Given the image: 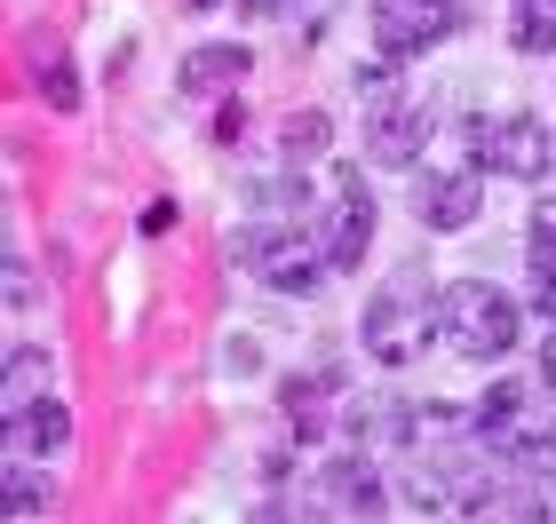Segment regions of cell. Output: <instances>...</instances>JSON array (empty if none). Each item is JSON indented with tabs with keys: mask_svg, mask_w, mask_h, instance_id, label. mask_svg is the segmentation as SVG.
<instances>
[{
	"mask_svg": "<svg viewBox=\"0 0 556 524\" xmlns=\"http://www.w3.org/2000/svg\"><path fill=\"white\" fill-rule=\"evenodd\" d=\"M191 9H223V0H191Z\"/></svg>",
	"mask_w": 556,
	"mask_h": 524,
	"instance_id": "28",
	"label": "cell"
},
{
	"mask_svg": "<svg viewBox=\"0 0 556 524\" xmlns=\"http://www.w3.org/2000/svg\"><path fill=\"white\" fill-rule=\"evenodd\" d=\"M533 310L556 318V263H533Z\"/></svg>",
	"mask_w": 556,
	"mask_h": 524,
	"instance_id": "23",
	"label": "cell"
},
{
	"mask_svg": "<svg viewBox=\"0 0 556 524\" xmlns=\"http://www.w3.org/2000/svg\"><path fill=\"white\" fill-rule=\"evenodd\" d=\"M33 88H40V95H48L56 112H72V104H80V80H72L64 48H56V56H40V64H33Z\"/></svg>",
	"mask_w": 556,
	"mask_h": 524,
	"instance_id": "18",
	"label": "cell"
},
{
	"mask_svg": "<svg viewBox=\"0 0 556 524\" xmlns=\"http://www.w3.org/2000/svg\"><path fill=\"white\" fill-rule=\"evenodd\" d=\"M247 136V104H223L215 112V143H239Z\"/></svg>",
	"mask_w": 556,
	"mask_h": 524,
	"instance_id": "24",
	"label": "cell"
},
{
	"mask_svg": "<svg viewBox=\"0 0 556 524\" xmlns=\"http://www.w3.org/2000/svg\"><path fill=\"white\" fill-rule=\"evenodd\" d=\"M318 246H326L334 270H366V255H374V183H366V167L334 175V215L318 222Z\"/></svg>",
	"mask_w": 556,
	"mask_h": 524,
	"instance_id": "3",
	"label": "cell"
},
{
	"mask_svg": "<svg viewBox=\"0 0 556 524\" xmlns=\"http://www.w3.org/2000/svg\"><path fill=\"white\" fill-rule=\"evenodd\" d=\"M239 9H247V16H278L287 0H239Z\"/></svg>",
	"mask_w": 556,
	"mask_h": 524,
	"instance_id": "27",
	"label": "cell"
},
{
	"mask_svg": "<svg viewBox=\"0 0 556 524\" xmlns=\"http://www.w3.org/2000/svg\"><path fill=\"white\" fill-rule=\"evenodd\" d=\"M477 207H485V183H477L469 167H453V175H421V183H414V215H421V231H469Z\"/></svg>",
	"mask_w": 556,
	"mask_h": 524,
	"instance_id": "7",
	"label": "cell"
},
{
	"mask_svg": "<svg viewBox=\"0 0 556 524\" xmlns=\"http://www.w3.org/2000/svg\"><path fill=\"white\" fill-rule=\"evenodd\" d=\"M318 501L334 509V516H382V509H390V485H382V469L366 461V445H358V453H342V461L318 477Z\"/></svg>",
	"mask_w": 556,
	"mask_h": 524,
	"instance_id": "8",
	"label": "cell"
},
{
	"mask_svg": "<svg viewBox=\"0 0 556 524\" xmlns=\"http://www.w3.org/2000/svg\"><path fill=\"white\" fill-rule=\"evenodd\" d=\"M64 437H72V413L56 397H33V406L0 413V445H9V453H64Z\"/></svg>",
	"mask_w": 556,
	"mask_h": 524,
	"instance_id": "9",
	"label": "cell"
},
{
	"mask_svg": "<svg viewBox=\"0 0 556 524\" xmlns=\"http://www.w3.org/2000/svg\"><path fill=\"white\" fill-rule=\"evenodd\" d=\"M533 246H525V263H556V199H541L533 207V231H525Z\"/></svg>",
	"mask_w": 556,
	"mask_h": 524,
	"instance_id": "20",
	"label": "cell"
},
{
	"mask_svg": "<svg viewBox=\"0 0 556 524\" xmlns=\"http://www.w3.org/2000/svg\"><path fill=\"white\" fill-rule=\"evenodd\" d=\"M429 128H438V119H429L421 104H397V95H382V104H374V119H366V159H374V167H414L421 143H429Z\"/></svg>",
	"mask_w": 556,
	"mask_h": 524,
	"instance_id": "6",
	"label": "cell"
},
{
	"mask_svg": "<svg viewBox=\"0 0 556 524\" xmlns=\"http://www.w3.org/2000/svg\"><path fill=\"white\" fill-rule=\"evenodd\" d=\"M429 342H438V294H429V303H406V286H382L366 303V349L382 366H414Z\"/></svg>",
	"mask_w": 556,
	"mask_h": 524,
	"instance_id": "2",
	"label": "cell"
},
{
	"mask_svg": "<svg viewBox=\"0 0 556 524\" xmlns=\"http://www.w3.org/2000/svg\"><path fill=\"white\" fill-rule=\"evenodd\" d=\"M517 413H525V389H517V382H493V389H485V397L469 406V430L485 437V445H509Z\"/></svg>",
	"mask_w": 556,
	"mask_h": 524,
	"instance_id": "13",
	"label": "cell"
},
{
	"mask_svg": "<svg viewBox=\"0 0 556 524\" xmlns=\"http://www.w3.org/2000/svg\"><path fill=\"white\" fill-rule=\"evenodd\" d=\"M278 152H287L294 167L326 159V152H334V119H326V112H287V119H278Z\"/></svg>",
	"mask_w": 556,
	"mask_h": 524,
	"instance_id": "14",
	"label": "cell"
},
{
	"mask_svg": "<svg viewBox=\"0 0 556 524\" xmlns=\"http://www.w3.org/2000/svg\"><path fill=\"white\" fill-rule=\"evenodd\" d=\"M533 9H556V0H533Z\"/></svg>",
	"mask_w": 556,
	"mask_h": 524,
	"instance_id": "29",
	"label": "cell"
},
{
	"mask_svg": "<svg viewBox=\"0 0 556 524\" xmlns=\"http://www.w3.org/2000/svg\"><path fill=\"white\" fill-rule=\"evenodd\" d=\"M255 199H263V207H270V215H294V207H302V199H311V183H302V175H270V183H263Z\"/></svg>",
	"mask_w": 556,
	"mask_h": 524,
	"instance_id": "21",
	"label": "cell"
},
{
	"mask_svg": "<svg viewBox=\"0 0 556 524\" xmlns=\"http://www.w3.org/2000/svg\"><path fill=\"white\" fill-rule=\"evenodd\" d=\"M453 33V9L445 0H374V48L382 56H421Z\"/></svg>",
	"mask_w": 556,
	"mask_h": 524,
	"instance_id": "4",
	"label": "cell"
},
{
	"mask_svg": "<svg viewBox=\"0 0 556 524\" xmlns=\"http://www.w3.org/2000/svg\"><path fill=\"white\" fill-rule=\"evenodd\" d=\"M247 48L239 40H207V48H191L184 56V72H175V80H184V95H215V88H231V80H247Z\"/></svg>",
	"mask_w": 556,
	"mask_h": 524,
	"instance_id": "11",
	"label": "cell"
},
{
	"mask_svg": "<svg viewBox=\"0 0 556 524\" xmlns=\"http://www.w3.org/2000/svg\"><path fill=\"white\" fill-rule=\"evenodd\" d=\"M334 389H342V373H311V382H302V373H294V382L278 389V397H287V413H311L318 397H334Z\"/></svg>",
	"mask_w": 556,
	"mask_h": 524,
	"instance_id": "19",
	"label": "cell"
},
{
	"mask_svg": "<svg viewBox=\"0 0 556 524\" xmlns=\"http://www.w3.org/2000/svg\"><path fill=\"white\" fill-rule=\"evenodd\" d=\"M525 334V303L517 294H501L493 279H453L438 286V342H453L462 358L477 366H493V358H509Z\"/></svg>",
	"mask_w": 556,
	"mask_h": 524,
	"instance_id": "1",
	"label": "cell"
},
{
	"mask_svg": "<svg viewBox=\"0 0 556 524\" xmlns=\"http://www.w3.org/2000/svg\"><path fill=\"white\" fill-rule=\"evenodd\" d=\"M326 246H318V231H287L278 239V255H270V270H263V286H278V294H318L326 286Z\"/></svg>",
	"mask_w": 556,
	"mask_h": 524,
	"instance_id": "10",
	"label": "cell"
},
{
	"mask_svg": "<svg viewBox=\"0 0 556 524\" xmlns=\"http://www.w3.org/2000/svg\"><path fill=\"white\" fill-rule=\"evenodd\" d=\"M24 303H33V270L9 263V310H24Z\"/></svg>",
	"mask_w": 556,
	"mask_h": 524,
	"instance_id": "25",
	"label": "cell"
},
{
	"mask_svg": "<svg viewBox=\"0 0 556 524\" xmlns=\"http://www.w3.org/2000/svg\"><path fill=\"white\" fill-rule=\"evenodd\" d=\"M294 222H247V231H231V270H247V279H263L270 255H278V239H287Z\"/></svg>",
	"mask_w": 556,
	"mask_h": 524,
	"instance_id": "16",
	"label": "cell"
},
{
	"mask_svg": "<svg viewBox=\"0 0 556 524\" xmlns=\"http://www.w3.org/2000/svg\"><path fill=\"white\" fill-rule=\"evenodd\" d=\"M485 167H501L509 183H548L556 175V136H548V119H533V112H509L493 128V152H485Z\"/></svg>",
	"mask_w": 556,
	"mask_h": 524,
	"instance_id": "5",
	"label": "cell"
},
{
	"mask_svg": "<svg viewBox=\"0 0 556 524\" xmlns=\"http://www.w3.org/2000/svg\"><path fill=\"white\" fill-rule=\"evenodd\" d=\"M509 48H517V56H556V9L509 0Z\"/></svg>",
	"mask_w": 556,
	"mask_h": 524,
	"instance_id": "15",
	"label": "cell"
},
{
	"mask_svg": "<svg viewBox=\"0 0 556 524\" xmlns=\"http://www.w3.org/2000/svg\"><path fill=\"white\" fill-rule=\"evenodd\" d=\"M397 64H406V56H382V48H374V56L358 64V95H390L397 88Z\"/></svg>",
	"mask_w": 556,
	"mask_h": 524,
	"instance_id": "22",
	"label": "cell"
},
{
	"mask_svg": "<svg viewBox=\"0 0 556 524\" xmlns=\"http://www.w3.org/2000/svg\"><path fill=\"white\" fill-rule=\"evenodd\" d=\"M48 373H56V358L33 349V342H16V349H9V373H0V382H9V406H24V389L48 382Z\"/></svg>",
	"mask_w": 556,
	"mask_h": 524,
	"instance_id": "17",
	"label": "cell"
},
{
	"mask_svg": "<svg viewBox=\"0 0 556 524\" xmlns=\"http://www.w3.org/2000/svg\"><path fill=\"white\" fill-rule=\"evenodd\" d=\"M48 509H56V485L33 477V469L9 453V469H0V516H48Z\"/></svg>",
	"mask_w": 556,
	"mask_h": 524,
	"instance_id": "12",
	"label": "cell"
},
{
	"mask_svg": "<svg viewBox=\"0 0 556 524\" xmlns=\"http://www.w3.org/2000/svg\"><path fill=\"white\" fill-rule=\"evenodd\" d=\"M541 389H556V334L541 342Z\"/></svg>",
	"mask_w": 556,
	"mask_h": 524,
	"instance_id": "26",
	"label": "cell"
}]
</instances>
